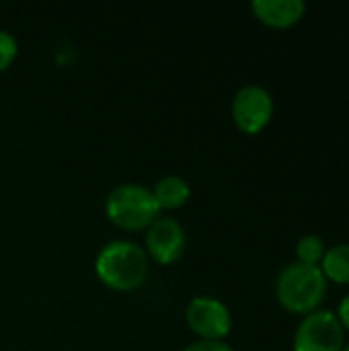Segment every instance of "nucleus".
<instances>
[{"instance_id": "obj_9", "label": "nucleus", "mask_w": 349, "mask_h": 351, "mask_svg": "<svg viewBox=\"0 0 349 351\" xmlns=\"http://www.w3.org/2000/svg\"><path fill=\"white\" fill-rule=\"evenodd\" d=\"M152 193L160 210H175L187 204V199L191 197V187L181 175H165L152 185Z\"/></svg>"}, {"instance_id": "obj_12", "label": "nucleus", "mask_w": 349, "mask_h": 351, "mask_svg": "<svg viewBox=\"0 0 349 351\" xmlns=\"http://www.w3.org/2000/svg\"><path fill=\"white\" fill-rule=\"evenodd\" d=\"M16 53H19V41H16V37L10 31L0 29V72L6 70L12 64V60L16 58Z\"/></svg>"}, {"instance_id": "obj_10", "label": "nucleus", "mask_w": 349, "mask_h": 351, "mask_svg": "<svg viewBox=\"0 0 349 351\" xmlns=\"http://www.w3.org/2000/svg\"><path fill=\"white\" fill-rule=\"evenodd\" d=\"M319 267L327 282L331 280L335 284H349V243L327 247Z\"/></svg>"}, {"instance_id": "obj_11", "label": "nucleus", "mask_w": 349, "mask_h": 351, "mask_svg": "<svg viewBox=\"0 0 349 351\" xmlns=\"http://www.w3.org/2000/svg\"><path fill=\"white\" fill-rule=\"evenodd\" d=\"M325 251H327V245H325L323 237H319V234H304L296 243V257H298L296 261L306 263V265H321Z\"/></svg>"}, {"instance_id": "obj_2", "label": "nucleus", "mask_w": 349, "mask_h": 351, "mask_svg": "<svg viewBox=\"0 0 349 351\" xmlns=\"http://www.w3.org/2000/svg\"><path fill=\"white\" fill-rule=\"evenodd\" d=\"M327 294V278L319 265H306L300 261L288 263L276 280L278 302L298 315L317 311Z\"/></svg>"}, {"instance_id": "obj_15", "label": "nucleus", "mask_w": 349, "mask_h": 351, "mask_svg": "<svg viewBox=\"0 0 349 351\" xmlns=\"http://www.w3.org/2000/svg\"><path fill=\"white\" fill-rule=\"evenodd\" d=\"M341 351H349V343H346V346H344V350Z\"/></svg>"}, {"instance_id": "obj_3", "label": "nucleus", "mask_w": 349, "mask_h": 351, "mask_svg": "<svg viewBox=\"0 0 349 351\" xmlns=\"http://www.w3.org/2000/svg\"><path fill=\"white\" fill-rule=\"evenodd\" d=\"M105 214L123 230H142L160 216V206L152 193V187L138 181H125L107 193Z\"/></svg>"}, {"instance_id": "obj_5", "label": "nucleus", "mask_w": 349, "mask_h": 351, "mask_svg": "<svg viewBox=\"0 0 349 351\" xmlns=\"http://www.w3.org/2000/svg\"><path fill=\"white\" fill-rule=\"evenodd\" d=\"M232 119L237 128L245 134H259L274 117V97L272 93L257 84L249 82L241 86L232 97Z\"/></svg>"}, {"instance_id": "obj_8", "label": "nucleus", "mask_w": 349, "mask_h": 351, "mask_svg": "<svg viewBox=\"0 0 349 351\" xmlns=\"http://www.w3.org/2000/svg\"><path fill=\"white\" fill-rule=\"evenodd\" d=\"M251 10L261 23L284 29L298 23L304 16L306 2L304 0H253Z\"/></svg>"}, {"instance_id": "obj_7", "label": "nucleus", "mask_w": 349, "mask_h": 351, "mask_svg": "<svg viewBox=\"0 0 349 351\" xmlns=\"http://www.w3.org/2000/svg\"><path fill=\"white\" fill-rule=\"evenodd\" d=\"M187 247V232L173 216H158L146 228V253L156 263H175Z\"/></svg>"}, {"instance_id": "obj_1", "label": "nucleus", "mask_w": 349, "mask_h": 351, "mask_svg": "<svg viewBox=\"0 0 349 351\" xmlns=\"http://www.w3.org/2000/svg\"><path fill=\"white\" fill-rule=\"evenodd\" d=\"M150 271V257L144 247L128 239H115L101 247L95 257L97 278L113 290L140 288Z\"/></svg>"}, {"instance_id": "obj_6", "label": "nucleus", "mask_w": 349, "mask_h": 351, "mask_svg": "<svg viewBox=\"0 0 349 351\" xmlns=\"http://www.w3.org/2000/svg\"><path fill=\"white\" fill-rule=\"evenodd\" d=\"M185 321L200 339H224L232 329L230 308L216 296H193L185 306Z\"/></svg>"}, {"instance_id": "obj_14", "label": "nucleus", "mask_w": 349, "mask_h": 351, "mask_svg": "<svg viewBox=\"0 0 349 351\" xmlns=\"http://www.w3.org/2000/svg\"><path fill=\"white\" fill-rule=\"evenodd\" d=\"M337 319L344 327V331H349V294H346L341 300H339V306H337Z\"/></svg>"}, {"instance_id": "obj_13", "label": "nucleus", "mask_w": 349, "mask_h": 351, "mask_svg": "<svg viewBox=\"0 0 349 351\" xmlns=\"http://www.w3.org/2000/svg\"><path fill=\"white\" fill-rule=\"evenodd\" d=\"M181 351H234L230 343H226L224 339L214 341V339H197L193 343H189L187 348H183Z\"/></svg>"}, {"instance_id": "obj_4", "label": "nucleus", "mask_w": 349, "mask_h": 351, "mask_svg": "<svg viewBox=\"0 0 349 351\" xmlns=\"http://www.w3.org/2000/svg\"><path fill=\"white\" fill-rule=\"evenodd\" d=\"M344 327L333 311L317 308L302 317L294 333V351H341Z\"/></svg>"}]
</instances>
